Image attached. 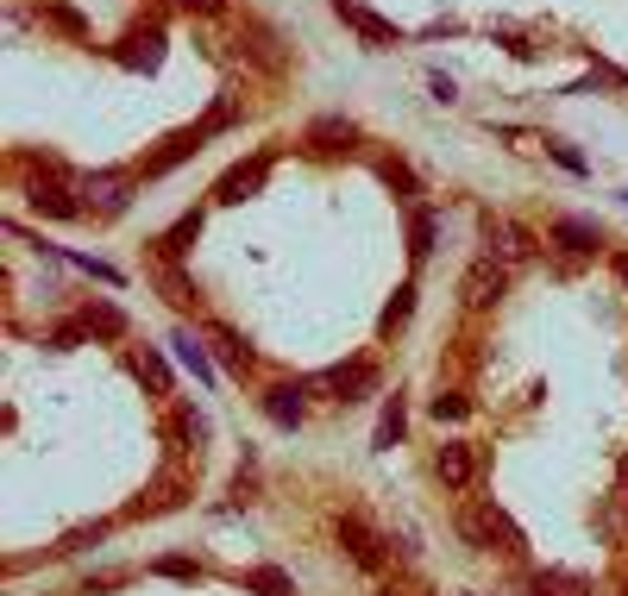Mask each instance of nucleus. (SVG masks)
Listing matches in <instances>:
<instances>
[{
	"instance_id": "30",
	"label": "nucleus",
	"mask_w": 628,
	"mask_h": 596,
	"mask_svg": "<svg viewBox=\"0 0 628 596\" xmlns=\"http://www.w3.org/2000/svg\"><path fill=\"white\" fill-rule=\"evenodd\" d=\"M101 534H107V521H95V527H70L51 553H82V546H88V540H101Z\"/></svg>"
},
{
	"instance_id": "11",
	"label": "nucleus",
	"mask_w": 628,
	"mask_h": 596,
	"mask_svg": "<svg viewBox=\"0 0 628 596\" xmlns=\"http://www.w3.org/2000/svg\"><path fill=\"white\" fill-rule=\"evenodd\" d=\"M522 590L528 596H590V577L585 572H534V577H522Z\"/></svg>"
},
{
	"instance_id": "16",
	"label": "nucleus",
	"mask_w": 628,
	"mask_h": 596,
	"mask_svg": "<svg viewBox=\"0 0 628 596\" xmlns=\"http://www.w3.org/2000/svg\"><path fill=\"white\" fill-rule=\"evenodd\" d=\"M402 427H409V402H402V396H390V402H384V415H377L371 446H377V452H390V446L402 440Z\"/></svg>"
},
{
	"instance_id": "8",
	"label": "nucleus",
	"mask_w": 628,
	"mask_h": 596,
	"mask_svg": "<svg viewBox=\"0 0 628 596\" xmlns=\"http://www.w3.org/2000/svg\"><path fill=\"white\" fill-rule=\"evenodd\" d=\"M82 195H88V208L95 213H119L126 201H133V176H88Z\"/></svg>"
},
{
	"instance_id": "36",
	"label": "nucleus",
	"mask_w": 628,
	"mask_h": 596,
	"mask_svg": "<svg viewBox=\"0 0 628 596\" xmlns=\"http://www.w3.org/2000/svg\"><path fill=\"white\" fill-rule=\"evenodd\" d=\"M609 270H616V283L628 289V251H616V258H609Z\"/></svg>"
},
{
	"instance_id": "37",
	"label": "nucleus",
	"mask_w": 628,
	"mask_h": 596,
	"mask_svg": "<svg viewBox=\"0 0 628 596\" xmlns=\"http://www.w3.org/2000/svg\"><path fill=\"white\" fill-rule=\"evenodd\" d=\"M377 596H396V590H377Z\"/></svg>"
},
{
	"instance_id": "13",
	"label": "nucleus",
	"mask_w": 628,
	"mask_h": 596,
	"mask_svg": "<svg viewBox=\"0 0 628 596\" xmlns=\"http://www.w3.org/2000/svg\"><path fill=\"white\" fill-rule=\"evenodd\" d=\"M264 415H271L283 433L302 427V384H271V389H264Z\"/></svg>"
},
{
	"instance_id": "6",
	"label": "nucleus",
	"mask_w": 628,
	"mask_h": 596,
	"mask_svg": "<svg viewBox=\"0 0 628 596\" xmlns=\"http://www.w3.org/2000/svg\"><path fill=\"white\" fill-rule=\"evenodd\" d=\"M433 478L447 483V490H465V483L478 478V446H471V440H447L440 452H433Z\"/></svg>"
},
{
	"instance_id": "20",
	"label": "nucleus",
	"mask_w": 628,
	"mask_h": 596,
	"mask_svg": "<svg viewBox=\"0 0 628 596\" xmlns=\"http://www.w3.org/2000/svg\"><path fill=\"white\" fill-rule=\"evenodd\" d=\"M82 327L101 333V339H119V333H126V314L107 309V302H88V309H82Z\"/></svg>"
},
{
	"instance_id": "15",
	"label": "nucleus",
	"mask_w": 628,
	"mask_h": 596,
	"mask_svg": "<svg viewBox=\"0 0 628 596\" xmlns=\"http://www.w3.org/2000/svg\"><path fill=\"white\" fill-rule=\"evenodd\" d=\"M151 276H157V289H164V295H170V302H177V309H201L196 283H189V276H182V270L170 264V258H151Z\"/></svg>"
},
{
	"instance_id": "9",
	"label": "nucleus",
	"mask_w": 628,
	"mask_h": 596,
	"mask_svg": "<svg viewBox=\"0 0 628 596\" xmlns=\"http://www.w3.org/2000/svg\"><path fill=\"white\" fill-rule=\"evenodd\" d=\"M334 13H339L346 25H358V32H365L371 44H402V32H396L390 20H377L371 7H358V0H334Z\"/></svg>"
},
{
	"instance_id": "19",
	"label": "nucleus",
	"mask_w": 628,
	"mask_h": 596,
	"mask_svg": "<svg viewBox=\"0 0 628 596\" xmlns=\"http://www.w3.org/2000/svg\"><path fill=\"white\" fill-rule=\"evenodd\" d=\"M353 119H314V126H308V145H314V151H339V145H353Z\"/></svg>"
},
{
	"instance_id": "23",
	"label": "nucleus",
	"mask_w": 628,
	"mask_h": 596,
	"mask_svg": "<svg viewBox=\"0 0 628 596\" xmlns=\"http://www.w3.org/2000/svg\"><path fill=\"white\" fill-rule=\"evenodd\" d=\"M196 232H201V213H182L177 227L157 239V258H177V251H189V239H196Z\"/></svg>"
},
{
	"instance_id": "7",
	"label": "nucleus",
	"mask_w": 628,
	"mask_h": 596,
	"mask_svg": "<svg viewBox=\"0 0 628 596\" xmlns=\"http://www.w3.org/2000/svg\"><path fill=\"white\" fill-rule=\"evenodd\" d=\"M339 540L353 546V558L365 565V572H384V565H390V540H384V534H371V527H365L358 515H346V521H339Z\"/></svg>"
},
{
	"instance_id": "33",
	"label": "nucleus",
	"mask_w": 628,
	"mask_h": 596,
	"mask_svg": "<svg viewBox=\"0 0 628 596\" xmlns=\"http://www.w3.org/2000/svg\"><path fill=\"white\" fill-rule=\"evenodd\" d=\"M547 151H553V157H559V164H566V170H572V176H585V157L572 151V145H553V138H547Z\"/></svg>"
},
{
	"instance_id": "5",
	"label": "nucleus",
	"mask_w": 628,
	"mask_h": 596,
	"mask_svg": "<svg viewBox=\"0 0 628 596\" xmlns=\"http://www.w3.org/2000/svg\"><path fill=\"white\" fill-rule=\"evenodd\" d=\"M484 239H491V258H496V264H528V258H534V239L515 227V220L484 213Z\"/></svg>"
},
{
	"instance_id": "31",
	"label": "nucleus",
	"mask_w": 628,
	"mask_h": 596,
	"mask_svg": "<svg viewBox=\"0 0 628 596\" xmlns=\"http://www.w3.org/2000/svg\"><path fill=\"white\" fill-rule=\"evenodd\" d=\"M409 309H415V289L402 283V289H396V302L384 309V333H390V327H402V321H409Z\"/></svg>"
},
{
	"instance_id": "27",
	"label": "nucleus",
	"mask_w": 628,
	"mask_h": 596,
	"mask_svg": "<svg viewBox=\"0 0 628 596\" xmlns=\"http://www.w3.org/2000/svg\"><path fill=\"white\" fill-rule=\"evenodd\" d=\"M428 251H433V213L415 208L409 213V258H428Z\"/></svg>"
},
{
	"instance_id": "32",
	"label": "nucleus",
	"mask_w": 628,
	"mask_h": 596,
	"mask_svg": "<svg viewBox=\"0 0 628 596\" xmlns=\"http://www.w3.org/2000/svg\"><path fill=\"white\" fill-rule=\"evenodd\" d=\"M465 396H459V389H447V396H433V415H440V421H459V415H465Z\"/></svg>"
},
{
	"instance_id": "18",
	"label": "nucleus",
	"mask_w": 628,
	"mask_h": 596,
	"mask_svg": "<svg viewBox=\"0 0 628 596\" xmlns=\"http://www.w3.org/2000/svg\"><path fill=\"white\" fill-rule=\"evenodd\" d=\"M39 13H44V25H57L63 39H88V20H82L76 7H63V0H39Z\"/></svg>"
},
{
	"instance_id": "24",
	"label": "nucleus",
	"mask_w": 628,
	"mask_h": 596,
	"mask_svg": "<svg viewBox=\"0 0 628 596\" xmlns=\"http://www.w3.org/2000/svg\"><path fill=\"white\" fill-rule=\"evenodd\" d=\"M170 346H177V358H182L189 370H196L201 384H214V365H208V352H201V339H196V333H177Z\"/></svg>"
},
{
	"instance_id": "35",
	"label": "nucleus",
	"mask_w": 628,
	"mask_h": 596,
	"mask_svg": "<svg viewBox=\"0 0 628 596\" xmlns=\"http://www.w3.org/2000/svg\"><path fill=\"white\" fill-rule=\"evenodd\" d=\"M182 13H220V7H227V0H177Z\"/></svg>"
},
{
	"instance_id": "1",
	"label": "nucleus",
	"mask_w": 628,
	"mask_h": 596,
	"mask_svg": "<svg viewBox=\"0 0 628 596\" xmlns=\"http://www.w3.org/2000/svg\"><path fill=\"white\" fill-rule=\"evenodd\" d=\"M189 496H196V478H189L182 464H164V471H157V478L145 483V496H138L133 509H126V515H133V521H145V515H164V509H182Z\"/></svg>"
},
{
	"instance_id": "14",
	"label": "nucleus",
	"mask_w": 628,
	"mask_h": 596,
	"mask_svg": "<svg viewBox=\"0 0 628 596\" xmlns=\"http://www.w3.org/2000/svg\"><path fill=\"white\" fill-rule=\"evenodd\" d=\"M264 170H271V157H252V164H233V170L220 176V201H245V195L258 189V182H264Z\"/></svg>"
},
{
	"instance_id": "3",
	"label": "nucleus",
	"mask_w": 628,
	"mask_h": 596,
	"mask_svg": "<svg viewBox=\"0 0 628 596\" xmlns=\"http://www.w3.org/2000/svg\"><path fill=\"white\" fill-rule=\"evenodd\" d=\"M471 509H478V527H484V546H491V553H503V558H522V553H528V534H522V527H515L496 502H471Z\"/></svg>"
},
{
	"instance_id": "17",
	"label": "nucleus",
	"mask_w": 628,
	"mask_h": 596,
	"mask_svg": "<svg viewBox=\"0 0 628 596\" xmlns=\"http://www.w3.org/2000/svg\"><path fill=\"white\" fill-rule=\"evenodd\" d=\"M157 44H164V32H157V25H145V32H133V39H126L119 63H126V70H157Z\"/></svg>"
},
{
	"instance_id": "21",
	"label": "nucleus",
	"mask_w": 628,
	"mask_h": 596,
	"mask_svg": "<svg viewBox=\"0 0 628 596\" xmlns=\"http://www.w3.org/2000/svg\"><path fill=\"white\" fill-rule=\"evenodd\" d=\"M239 51H252V57L264 63V70H283V63H290L283 51H276V39H271V32H258V25H252V32H239Z\"/></svg>"
},
{
	"instance_id": "10",
	"label": "nucleus",
	"mask_w": 628,
	"mask_h": 596,
	"mask_svg": "<svg viewBox=\"0 0 628 596\" xmlns=\"http://www.w3.org/2000/svg\"><path fill=\"white\" fill-rule=\"evenodd\" d=\"M597 527H604V540L616 553H628V490H609V496L597 502Z\"/></svg>"
},
{
	"instance_id": "28",
	"label": "nucleus",
	"mask_w": 628,
	"mask_h": 596,
	"mask_svg": "<svg viewBox=\"0 0 628 596\" xmlns=\"http://www.w3.org/2000/svg\"><path fill=\"white\" fill-rule=\"evenodd\" d=\"M138 377H145L157 396H170V370H164V358H157V352H138Z\"/></svg>"
},
{
	"instance_id": "12",
	"label": "nucleus",
	"mask_w": 628,
	"mask_h": 596,
	"mask_svg": "<svg viewBox=\"0 0 628 596\" xmlns=\"http://www.w3.org/2000/svg\"><path fill=\"white\" fill-rule=\"evenodd\" d=\"M25 201H32L39 213H57V220H76V213H82V201H76V195L63 189V182H44V176L32 182V189H25Z\"/></svg>"
},
{
	"instance_id": "34",
	"label": "nucleus",
	"mask_w": 628,
	"mask_h": 596,
	"mask_svg": "<svg viewBox=\"0 0 628 596\" xmlns=\"http://www.w3.org/2000/svg\"><path fill=\"white\" fill-rule=\"evenodd\" d=\"M384 176H390L396 189H402V195H409V201H415V176H409V170H402V164H384Z\"/></svg>"
},
{
	"instance_id": "25",
	"label": "nucleus",
	"mask_w": 628,
	"mask_h": 596,
	"mask_svg": "<svg viewBox=\"0 0 628 596\" xmlns=\"http://www.w3.org/2000/svg\"><path fill=\"white\" fill-rule=\"evenodd\" d=\"M214 346H220V358H227V370H239V377L252 370V352H245V339H239L233 327H214Z\"/></svg>"
},
{
	"instance_id": "2",
	"label": "nucleus",
	"mask_w": 628,
	"mask_h": 596,
	"mask_svg": "<svg viewBox=\"0 0 628 596\" xmlns=\"http://www.w3.org/2000/svg\"><path fill=\"white\" fill-rule=\"evenodd\" d=\"M503 289H510V264H496V258H478V264L465 270L459 295H465V309H496V302H503Z\"/></svg>"
},
{
	"instance_id": "26",
	"label": "nucleus",
	"mask_w": 628,
	"mask_h": 596,
	"mask_svg": "<svg viewBox=\"0 0 628 596\" xmlns=\"http://www.w3.org/2000/svg\"><path fill=\"white\" fill-rule=\"evenodd\" d=\"M258 596H295V584H290V572H276V565H258L252 577H245Z\"/></svg>"
},
{
	"instance_id": "22",
	"label": "nucleus",
	"mask_w": 628,
	"mask_h": 596,
	"mask_svg": "<svg viewBox=\"0 0 628 596\" xmlns=\"http://www.w3.org/2000/svg\"><path fill=\"white\" fill-rule=\"evenodd\" d=\"M553 239L566 251H597V227L590 220H553Z\"/></svg>"
},
{
	"instance_id": "38",
	"label": "nucleus",
	"mask_w": 628,
	"mask_h": 596,
	"mask_svg": "<svg viewBox=\"0 0 628 596\" xmlns=\"http://www.w3.org/2000/svg\"><path fill=\"white\" fill-rule=\"evenodd\" d=\"M622 596H628V590H622Z\"/></svg>"
},
{
	"instance_id": "29",
	"label": "nucleus",
	"mask_w": 628,
	"mask_h": 596,
	"mask_svg": "<svg viewBox=\"0 0 628 596\" xmlns=\"http://www.w3.org/2000/svg\"><path fill=\"white\" fill-rule=\"evenodd\" d=\"M151 572H157V577H177V584H196L201 565H196V558H157Z\"/></svg>"
},
{
	"instance_id": "4",
	"label": "nucleus",
	"mask_w": 628,
	"mask_h": 596,
	"mask_svg": "<svg viewBox=\"0 0 628 596\" xmlns=\"http://www.w3.org/2000/svg\"><path fill=\"white\" fill-rule=\"evenodd\" d=\"M308 389H327L334 402H358L365 389H377V365L371 358H358V365H339V370H321Z\"/></svg>"
}]
</instances>
